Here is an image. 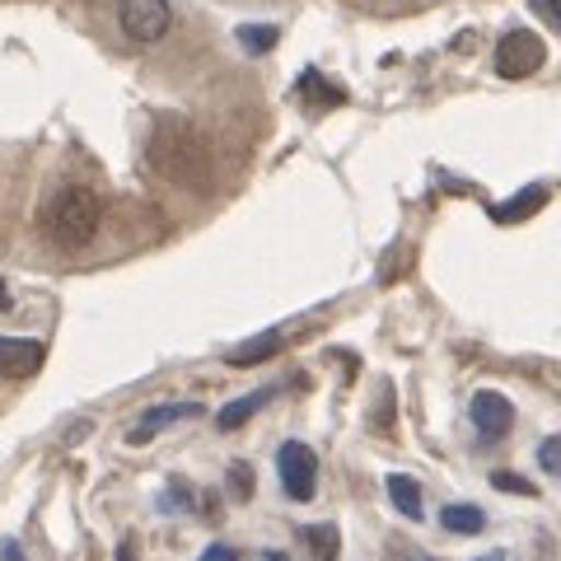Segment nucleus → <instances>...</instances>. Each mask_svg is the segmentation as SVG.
<instances>
[{
    "instance_id": "ddd939ff",
    "label": "nucleus",
    "mask_w": 561,
    "mask_h": 561,
    "mask_svg": "<svg viewBox=\"0 0 561 561\" xmlns=\"http://www.w3.org/2000/svg\"><path fill=\"white\" fill-rule=\"evenodd\" d=\"M280 351V332H262V337H253V342H243V346H234L230 351V365H257V360H267V356H276Z\"/></svg>"
},
{
    "instance_id": "cd10ccee",
    "label": "nucleus",
    "mask_w": 561,
    "mask_h": 561,
    "mask_svg": "<svg viewBox=\"0 0 561 561\" xmlns=\"http://www.w3.org/2000/svg\"><path fill=\"white\" fill-rule=\"evenodd\" d=\"M472 561H505V552H486V557H472Z\"/></svg>"
},
{
    "instance_id": "6e6552de",
    "label": "nucleus",
    "mask_w": 561,
    "mask_h": 561,
    "mask_svg": "<svg viewBox=\"0 0 561 561\" xmlns=\"http://www.w3.org/2000/svg\"><path fill=\"white\" fill-rule=\"evenodd\" d=\"M47 360V346L33 337H0V375L5 379H28L38 375Z\"/></svg>"
},
{
    "instance_id": "f8f14e48",
    "label": "nucleus",
    "mask_w": 561,
    "mask_h": 561,
    "mask_svg": "<svg viewBox=\"0 0 561 561\" xmlns=\"http://www.w3.org/2000/svg\"><path fill=\"white\" fill-rule=\"evenodd\" d=\"M440 524H445V529L449 534H482L486 529V515L478 511V505H445V511H440Z\"/></svg>"
},
{
    "instance_id": "f3484780",
    "label": "nucleus",
    "mask_w": 561,
    "mask_h": 561,
    "mask_svg": "<svg viewBox=\"0 0 561 561\" xmlns=\"http://www.w3.org/2000/svg\"><path fill=\"white\" fill-rule=\"evenodd\" d=\"M300 94L319 99V103H342V90H323V80L313 76V70H305V80H300Z\"/></svg>"
},
{
    "instance_id": "a878e982",
    "label": "nucleus",
    "mask_w": 561,
    "mask_h": 561,
    "mask_svg": "<svg viewBox=\"0 0 561 561\" xmlns=\"http://www.w3.org/2000/svg\"><path fill=\"white\" fill-rule=\"evenodd\" d=\"M10 309V290H5V280H0V313Z\"/></svg>"
},
{
    "instance_id": "dca6fc26",
    "label": "nucleus",
    "mask_w": 561,
    "mask_h": 561,
    "mask_svg": "<svg viewBox=\"0 0 561 561\" xmlns=\"http://www.w3.org/2000/svg\"><path fill=\"white\" fill-rule=\"evenodd\" d=\"M491 486H496V491H515V496H538V486L524 482L519 472H491Z\"/></svg>"
},
{
    "instance_id": "4468645a",
    "label": "nucleus",
    "mask_w": 561,
    "mask_h": 561,
    "mask_svg": "<svg viewBox=\"0 0 561 561\" xmlns=\"http://www.w3.org/2000/svg\"><path fill=\"white\" fill-rule=\"evenodd\" d=\"M389 501L398 505V515L421 519V486H416L412 478H402V472H393V478H389Z\"/></svg>"
},
{
    "instance_id": "9d476101",
    "label": "nucleus",
    "mask_w": 561,
    "mask_h": 561,
    "mask_svg": "<svg viewBox=\"0 0 561 561\" xmlns=\"http://www.w3.org/2000/svg\"><path fill=\"white\" fill-rule=\"evenodd\" d=\"M542 202H548V187H524L515 202H505V206H496L491 210V220H501V225H515V220H529L534 210H542Z\"/></svg>"
},
{
    "instance_id": "412c9836",
    "label": "nucleus",
    "mask_w": 561,
    "mask_h": 561,
    "mask_svg": "<svg viewBox=\"0 0 561 561\" xmlns=\"http://www.w3.org/2000/svg\"><path fill=\"white\" fill-rule=\"evenodd\" d=\"M534 10H538V20H548L561 33V0H534Z\"/></svg>"
},
{
    "instance_id": "0eeeda50",
    "label": "nucleus",
    "mask_w": 561,
    "mask_h": 561,
    "mask_svg": "<svg viewBox=\"0 0 561 561\" xmlns=\"http://www.w3.org/2000/svg\"><path fill=\"white\" fill-rule=\"evenodd\" d=\"M472 426H478L482 440H505L515 426V408L511 398L496 393V389H482L478 398H472Z\"/></svg>"
},
{
    "instance_id": "39448f33",
    "label": "nucleus",
    "mask_w": 561,
    "mask_h": 561,
    "mask_svg": "<svg viewBox=\"0 0 561 561\" xmlns=\"http://www.w3.org/2000/svg\"><path fill=\"white\" fill-rule=\"evenodd\" d=\"M117 20L131 43H160L173 24V10H169V0H122Z\"/></svg>"
},
{
    "instance_id": "b1692460",
    "label": "nucleus",
    "mask_w": 561,
    "mask_h": 561,
    "mask_svg": "<svg viewBox=\"0 0 561 561\" xmlns=\"http://www.w3.org/2000/svg\"><path fill=\"white\" fill-rule=\"evenodd\" d=\"M393 561H435V557H426V552H393Z\"/></svg>"
},
{
    "instance_id": "5701e85b",
    "label": "nucleus",
    "mask_w": 561,
    "mask_h": 561,
    "mask_svg": "<svg viewBox=\"0 0 561 561\" xmlns=\"http://www.w3.org/2000/svg\"><path fill=\"white\" fill-rule=\"evenodd\" d=\"M117 561H136V538H122V548H117Z\"/></svg>"
},
{
    "instance_id": "4be33fe9",
    "label": "nucleus",
    "mask_w": 561,
    "mask_h": 561,
    "mask_svg": "<svg viewBox=\"0 0 561 561\" xmlns=\"http://www.w3.org/2000/svg\"><path fill=\"white\" fill-rule=\"evenodd\" d=\"M202 561H239V557H234L230 542H210V548L202 552Z\"/></svg>"
},
{
    "instance_id": "20e7f679",
    "label": "nucleus",
    "mask_w": 561,
    "mask_h": 561,
    "mask_svg": "<svg viewBox=\"0 0 561 561\" xmlns=\"http://www.w3.org/2000/svg\"><path fill=\"white\" fill-rule=\"evenodd\" d=\"M276 472H280V486H286L290 501H313L319 491V454L300 440H286L276 449Z\"/></svg>"
},
{
    "instance_id": "1a4fd4ad",
    "label": "nucleus",
    "mask_w": 561,
    "mask_h": 561,
    "mask_svg": "<svg viewBox=\"0 0 561 561\" xmlns=\"http://www.w3.org/2000/svg\"><path fill=\"white\" fill-rule=\"evenodd\" d=\"M267 402H272V389L243 393V398H234V402H225V408H220V416H216V426H220V431H239L243 421H249L257 408H267Z\"/></svg>"
},
{
    "instance_id": "f03ea898",
    "label": "nucleus",
    "mask_w": 561,
    "mask_h": 561,
    "mask_svg": "<svg viewBox=\"0 0 561 561\" xmlns=\"http://www.w3.org/2000/svg\"><path fill=\"white\" fill-rule=\"evenodd\" d=\"M99 220H103V206L94 192L80 183H66L43 210V230L57 249H84V243L99 234Z\"/></svg>"
},
{
    "instance_id": "7ed1b4c3",
    "label": "nucleus",
    "mask_w": 561,
    "mask_h": 561,
    "mask_svg": "<svg viewBox=\"0 0 561 561\" xmlns=\"http://www.w3.org/2000/svg\"><path fill=\"white\" fill-rule=\"evenodd\" d=\"M542 61H548V47H542V38L529 28H511L496 47V76L501 80H529L542 70Z\"/></svg>"
},
{
    "instance_id": "2eb2a0df",
    "label": "nucleus",
    "mask_w": 561,
    "mask_h": 561,
    "mask_svg": "<svg viewBox=\"0 0 561 561\" xmlns=\"http://www.w3.org/2000/svg\"><path fill=\"white\" fill-rule=\"evenodd\" d=\"M239 47L243 51H253V57H262V51H272L276 43H280V28L276 24H239Z\"/></svg>"
},
{
    "instance_id": "f257e3e1",
    "label": "nucleus",
    "mask_w": 561,
    "mask_h": 561,
    "mask_svg": "<svg viewBox=\"0 0 561 561\" xmlns=\"http://www.w3.org/2000/svg\"><path fill=\"white\" fill-rule=\"evenodd\" d=\"M150 160H154V169H160L164 179L183 183V187H202V183H206V173H210V160H206L202 136L192 131L187 122H179V117H164L160 127H154Z\"/></svg>"
},
{
    "instance_id": "6ab92c4d",
    "label": "nucleus",
    "mask_w": 561,
    "mask_h": 561,
    "mask_svg": "<svg viewBox=\"0 0 561 561\" xmlns=\"http://www.w3.org/2000/svg\"><path fill=\"white\" fill-rule=\"evenodd\" d=\"M230 486H234L239 501H249L253 496V468L249 463H230Z\"/></svg>"
},
{
    "instance_id": "a211bd4d",
    "label": "nucleus",
    "mask_w": 561,
    "mask_h": 561,
    "mask_svg": "<svg viewBox=\"0 0 561 561\" xmlns=\"http://www.w3.org/2000/svg\"><path fill=\"white\" fill-rule=\"evenodd\" d=\"M160 511H192V491L183 482H169V491L160 496Z\"/></svg>"
},
{
    "instance_id": "393cba45",
    "label": "nucleus",
    "mask_w": 561,
    "mask_h": 561,
    "mask_svg": "<svg viewBox=\"0 0 561 561\" xmlns=\"http://www.w3.org/2000/svg\"><path fill=\"white\" fill-rule=\"evenodd\" d=\"M5 561H24V548H20V542H5Z\"/></svg>"
},
{
    "instance_id": "423d86ee",
    "label": "nucleus",
    "mask_w": 561,
    "mask_h": 561,
    "mask_svg": "<svg viewBox=\"0 0 561 561\" xmlns=\"http://www.w3.org/2000/svg\"><path fill=\"white\" fill-rule=\"evenodd\" d=\"M197 412H202V402H160V408H146V412L131 421L127 440L131 445H146V440H154V435H164L169 426H183V421H192Z\"/></svg>"
},
{
    "instance_id": "bb28decb",
    "label": "nucleus",
    "mask_w": 561,
    "mask_h": 561,
    "mask_svg": "<svg viewBox=\"0 0 561 561\" xmlns=\"http://www.w3.org/2000/svg\"><path fill=\"white\" fill-rule=\"evenodd\" d=\"M257 561H290V557H286V552H262Z\"/></svg>"
},
{
    "instance_id": "9b49d317",
    "label": "nucleus",
    "mask_w": 561,
    "mask_h": 561,
    "mask_svg": "<svg viewBox=\"0 0 561 561\" xmlns=\"http://www.w3.org/2000/svg\"><path fill=\"white\" fill-rule=\"evenodd\" d=\"M300 538L313 548V561H337V552H342V534H337V524H305Z\"/></svg>"
},
{
    "instance_id": "aec40b11",
    "label": "nucleus",
    "mask_w": 561,
    "mask_h": 561,
    "mask_svg": "<svg viewBox=\"0 0 561 561\" xmlns=\"http://www.w3.org/2000/svg\"><path fill=\"white\" fill-rule=\"evenodd\" d=\"M538 463L548 472H561V435H548V440L538 445Z\"/></svg>"
}]
</instances>
